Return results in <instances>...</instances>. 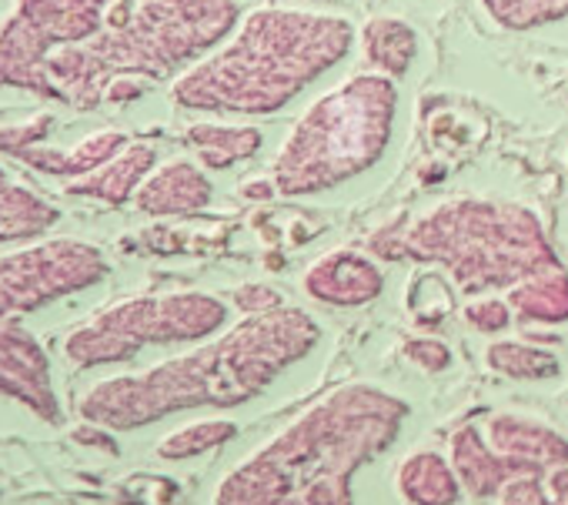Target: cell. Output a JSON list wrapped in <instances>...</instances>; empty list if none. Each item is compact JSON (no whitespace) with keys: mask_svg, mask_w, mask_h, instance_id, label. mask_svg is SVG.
<instances>
[{"mask_svg":"<svg viewBox=\"0 0 568 505\" xmlns=\"http://www.w3.org/2000/svg\"><path fill=\"white\" fill-rule=\"evenodd\" d=\"M565 168H568V154H565Z\"/></svg>","mask_w":568,"mask_h":505,"instance_id":"603a6c76","label":"cell"},{"mask_svg":"<svg viewBox=\"0 0 568 505\" xmlns=\"http://www.w3.org/2000/svg\"><path fill=\"white\" fill-rule=\"evenodd\" d=\"M468 319H471L478 329H501V325L508 322V312H505V305L488 302V305H475V309H468Z\"/></svg>","mask_w":568,"mask_h":505,"instance_id":"44dd1931","label":"cell"},{"mask_svg":"<svg viewBox=\"0 0 568 505\" xmlns=\"http://www.w3.org/2000/svg\"><path fill=\"white\" fill-rule=\"evenodd\" d=\"M315 325L302 312H271L184 358H171L141 375H118L98 382L81 398L88 425L128 432L141 428L174 408L217 402L237 378L257 375V358L295 355L315 339Z\"/></svg>","mask_w":568,"mask_h":505,"instance_id":"3957f363","label":"cell"},{"mask_svg":"<svg viewBox=\"0 0 568 505\" xmlns=\"http://www.w3.org/2000/svg\"><path fill=\"white\" fill-rule=\"evenodd\" d=\"M355 44L358 28L342 14L257 8L227 44L174 78L171 101L197 114H277L338 68Z\"/></svg>","mask_w":568,"mask_h":505,"instance_id":"6da1fadb","label":"cell"},{"mask_svg":"<svg viewBox=\"0 0 568 505\" xmlns=\"http://www.w3.org/2000/svg\"><path fill=\"white\" fill-rule=\"evenodd\" d=\"M0 398L24 405L48 425H61L64 412L48 349L18 322V315H0Z\"/></svg>","mask_w":568,"mask_h":505,"instance_id":"9c48e42d","label":"cell"},{"mask_svg":"<svg viewBox=\"0 0 568 505\" xmlns=\"http://www.w3.org/2000/svg\"><path fill=\"white\" fill-rule=\"evenodd\" d=\"M231 428L227 425H217V422H204V425H187L174 435H168L161 445H158V455L164 458H184V455H194L207 445H214L221 435H227Z\"/></svg>","mask_w":568,"mask_h":505,"instance_id":"ac0fdd59","label":"cell"},{"mask_svg":"<svg viewBox=\"0 0 568 505\" xmlns=\"http://www.w3.org/2000/svg\"><path fill=\"white\" fill-rule=\"evenodd\" d=\"M227 309L201 292H174V295H141L118 302L114 309L88 319L78 325L68 342L64 355L78 368L128 362L148 345H174L194 342L221 329Z\"/></svg>","mask_w":568,"mask_h":505,"instance_id":"8992f818","label":"cell"},{"mask_svg":"<svg viewBox=\"0 0 568 505\" xmlns=\"http://www.w3.org/2000/svg\"><path fill=\"white\" fill-rule=\"evenodd\" d=\"M358 44L362 54L368 61L372 71L388 74V78H405L418 58V31L405 21V18H392V14H378L372 18L362 31H358Z\"/></svg>","mask_w":568,"mask_h":505,"instance_id":"5bb4252c","label":"cell"},{"mask_svg":"<svg viewBox=\"0 0 568 505\" xmlns=\"http://www.w3.org/2000/svg\"><path fill=\"white\" fill-rule=\"evenodd\" d=\"M111 275L108 255L81 238H41L0 255V315L38 312Z\"/></svg>","mask_w":568,"mask_h":505,"instance_id":"ba28073f","label":"cell"},{"mask_svg":"<svg viewBox=\"0 0 568 505\" xmlns=\"http://www.w3.org/2000/svg\"><path fill=\"white\" fill-rule=\"evenodd\" d=\"M481 11L511 34L548 28L568 18V0H478Z\"/></svg>","mask_w":568,"mask_h":505,"instance_id":"e0dca14e","label":"cell"},{"mask_svg":"<svg viewBox=\"0 0 568 505\" xmlns=\"http://www.w3.org/2000/svg\"><path fill=\"white\" fill-rule=\"evenodd\" d=\"M264 134L254 124H217L201 121L184 131V144L197 154V161L211 171H224L237 161H247L257 154Z\"/></svg>","mask_w":568,"mask_h":505,"instance_id":"2e32d148","label":"cell"},{"mask_svg":"<svg viewBox=\"0 0 568 505\" xmlns=\"http://www.w3.org/2000/svg\"><path fill=\"white\" fill-rule=\"evenodd\" d=\"M305 289L318 302L362 305L382 292V272L358 251H332L328 259L312 265V272L305 275Z\"/></svg>","mask_w":568,"mask_h":505,"instance_id":"7c38bea8","label":"cell"},{"mask_svg":"<svg viewBox=\"0 0 568 505\" xmlns=\"http://www.w3.org/2000/svg\"><path fill=\"white\" fill-rule=\"evenodd\" d=\"M402 108L398 81L358 71L325 91L284 138L271 181L281 194L305 198L338 188L382 161Z\"/></svg>","mask_w":568,"mask_h":505,"instance_id":"5b68a950","label":"cell"},{"mask_svg":"<svg viewBox=\"0 0 568 505\" xmlns=\"http://www.w3.org/2000/svg\"><path fill=\"white\" fill-rule=\"evenodd\" d=\"M234 299H237V305L247 309V312H264V309H271V305H281V295H277L274 289H264V285H247V289H241Z\"/></svg>","mask_w":568,"mask_h":505,"instance_id":"ffe728a7","label":"cell"},{"mask_svg":"<svg viewBox=\"0 0 568 505\" xmlns=\"http://www.w3.org/2000/svg\"><path fill=\"white\" fill-rule=\"evenodd\" d=\"M134 0H18L0 24V88L41 98L44 64L128 24Z\"/></svg>","mask_w":568,"mask_h":505,"instance_id":"52a82bcc","label":"cell"},{"mask_svg":"<svg viewBox=\"0 0 568 505\" xmlns=\"http://www.w3.org/2000/svg\"><path fill=\"white\" fill-rule=\"evenodd\" d=\"M154 168H158V151L151 144H128L114 161H108L94 174L68 181V194L108 201V204H124L138 194V188L148 181V174Z\"/></svg>","mask_w":568,"mask_h":505,"instance_id":"4fadbf2b","label":"cell"},{"mask_svg":"<svg viewBox=\"0 0 568 505\" xmlns=\"http://www.w3.org/2000/svg\"><path fill=\"white\" fill-rule=\"evenodd\" d=\"M241 24L237 0H134L128 24L58 51L44 64L41 98L91 111L114 81H164L217 51Z\"/></svg>","mask_w":568,"mask_h":505,"instance_id":"7a4b0ae2","label":"cell"},{"mask_svg":"<svg viewBox=\"0 0 568 505\" xmlns=\"http://www.w3.org/2000/svg\"><path fill=\"white\" fill-rule=\"evenodd\" d=\"M54 128V118L51 114H41V118H31L28 124H8L0 128V151L4 154H18L24 148H34L41 144Z\"/></svg>","mask_w":568,"mask_h":505,"instance_id":"d6986e66","label":"cell"},{"mask_svg":"<svg viewBox=\"0 0 568 505\" xmlns=\"http://www.w3.org/2000/svg\"><path fill=\"white\" fill-rule=\"evenodd\" d=\"M298 4H338V0H298Z\"/></svg>","mask_w":568,"mask_h":505,"instance_id":"7402d4cb","label":"cell"},{"mask_svg":"<svg viewBox=\"0 0 568 505\" xmlns=\"http://www.w3.org/2000/svg\"><path fill=\"white\" fill-rule=\"evenodd\" d=\"M211 178L197 164L174 158L148 174V181L134 194V204L144 214H187L204 208L211 201Z\"/></svg>","mask_w":568,"mask_h":505,"instance_id":"8fae6325","label":"cell"},{"mask_svg":"<svg viewBox=\"0 0 568 505\" xmlns=\"http://www.w3.org/2000/svg\"><path fill=\"white\" fill-rule=\"evenodd\" d=\"M61 221V211L44 201L28 184L14 181L0 164V241H31L51 231Z\"/></svg>","mask_w":568,"mask_h":505,"instance_id":"9a60e30c","label":"cell"},{"mask_svg":"<svg viewBox=\"0 0 568 505\" xmlns=\"http://www.w3.org/2000/svg\"><path fill=\"white\" fill-rule=\"evenodd\" d=\"M402 248L412 259L445 265L465 292L508 289V299L565 272L541 221L511 201L452 198L418 218Z\"/></svg>","mask_w":568,"mask_h":505,"instance_id":"277c9868","label":"cell"},{"mask_svg":"<svg viewBox=\"0 0 568 505\" xmlns=\"http://www.w3.org/2000/svg\"><path fill=\"white\" fill-rule=\"evenodd\" d=\"M131 144V138L118 128H101L88 138H81L71 151H61V148H24L11 158H18L21 164L48 174V178H64V181H78V178H88L94 174L98 168H104L108 161H114L124 148Z\"/></svg>","mask_w":568,"mask_h":505,"instance_id":"30bf717a","label":"cell"}]
</instances>
